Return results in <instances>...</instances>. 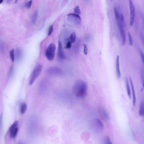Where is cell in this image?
Here are the masks:
<instances>
[{
  "label": "cell",
  "instance_id": "6da1fadb",
  "mask_svg": "<svg viewBox=\"0 0 144 144\" xmlns=\"http://www.w3.org/2000/svg\"><path fill=\"white\" fill-rule=\"evenodd\" d=\"M72 90L76 98L83 99L87 96L88 93V86L87 83L83 80H77L74 84Z\"/></svg>",
  "mask_w": 144,
  "mask_h": 144
},
{
  "label": "cell",
  "instance_id": "7a4b0ae2",
  "mask_svg": "<svg viewBox=\"0 0 144 144\" xmlns=\"http://www.w3.org/2000/svg\"><path fill=\"white\" fill-rule=\"evenodd\" d=\"M114 13L115 15V19L117 22L118 26L119 27V30L120 32V35L121 36L122 38V42L123 45H124L126 42V35L125 33L124 26L125 25L122 24L120 21L119 19V14L120 12L116 8H114Z\"/></svg>",
  "mask_w": 144,
  "mask_h": 144
},
{
  "label": "cell",
  "instance_id": "3957f363",
  "mask_svg": "<svg viewBox=\"0 0 144 144\" xmlns=\"http://www.w3.org/2000/svg\"><path fill=\"white\" fill-rule=\"evenodd\" d=\"M42 69V66L40 64L38 65L35 66L32 72L31 76L30 77L29 85H31L34 83V82H35V80H36L38 77L40 76V74H41Z\"/></svg>",
  "mask_w": 144,
  "mask_h": 144
},
{
  "label": "cell",
  "instance_id": "277c9868",
  "mask_svg": "<svg viewBox=\"0 0 144 144\" xmlns=\"http://www.w3.org/2000/svg\"><path fill=\"white\" fill-rule=\"evenodd\" d=\"M56 51V46L54 43L50 45L46 52V56L47 59L49 61H52L55 58Z\"/></svg>",
  "mask_w": 144,
  "mask_h": 144
},
{
  "label": "cell",
  "instance_id": "5b68a950",
  "mask_svg": "<svg viewBox=\"0 0 144 144\" xmlns=\"http://www.w3.org/2000/svg\"><path fill=\"white\" fill-rule=\"evenodd\" d=\"M47 73L49 75L59 76L63 75L64 73L60 68L56 66H52L47 69Z\"/></svg>",
  "mask_w": 144,
  "mask_h": 144
},
{
  "label": "cell",
  "instance_id": "8992f818",
  "mask_svg": "<svg viewBox=\"0 0 144 144\" xmlns=\"http://www.w3.org/2000/svg\"><path fill=\"white\" fill-rule=\"evenodd\" d=\"M19 121L16 120L10 127L9 129V136L11 138L16 137L19 131Z\"/></svg>",
  "mask_w": 144,
  "mask_h": 144
},
{
  "label": "cell",
  "instance_id": "52a82bcc",
  "mask_svg": "<svg viewBox=\"0 0 144 144\" xmlns=\"http://www.w3.org/2000/svg\"><path fill=\"white\" fill-rule=\"evenodd\" d=\"M67 19L71 23L76 25H80L81 22L80 15L75 13H70L67 15Z\"/></svg>",
  "mask_w": 144,
  "mask_h": 144
},
{
  "label": "cell",
  "instance_id": "ba28073f",
  "mask_svg": "<svg viewBox=\"0 0 144 144\" xmlns=\"http://www.w3.org/2000/svg\"><path fill=\"white\" fill-rule=\"evenodd\" d=\"M129 2L130 11V25L133 26L134 20H135V7L133 2L131 0H130Z\"/></svg>",
  "mask_w": 144,
  "mask_h": 144
},
{
  "label": "cell",
  "instance_id": "9c48e42d",
  "mask_svg": "<svg viewBox=\"0 0 144 144\" xmlns=\"http://www.w3.org/2000/svg\"><path fill=\"white\" fill-rule=\"evenodd\" d=\"M92 127L98 131H102L104 128V125L103 122L98 118H95L92 121Z\"/></svg>",
  "mask_w": 144,
  "mask_h": 144
},
{
  "label": "cell",
  "instance_id": "30bf717a",
  "mask_svg": "<svg viewBox=\"0 0 144 144\" xmlns=\"http://www.w3.org/2000/svg\"><path fill=\"white\" fill-rule=\"evenodd\" d=\"M58 56L61 59H64L65 58V56L64 53L63 49V45L60 41L58 43Z\"/></svg>",
  "mask_w": 144,
  "mask_h": 144
},
{
  "label": "cell",
  "instance_id": "8fae6325",
  "mask_svg": "<svg viewBox=\"0 0 144 144\" xmlns=\"http://www.w3.org/2000/svg\"><path fill=\"white\" fill-rule=\"evenodd\" d=\"M129 80L131 85V91H132V93L133 106L134 107H135L136 103V94H135V88H134V86L133 85V82H132V80L131 77H130Z\"/></svg>",
  "mask_w": 144,
  "mask_h": 144
},
{
  "label": "cell",
  "instance_id": "7c38bea8",
  "mask_svg": "<svg viewBox=\"0 0 144 144\" xmlns=\"http://www.w3.org/2000/svg\"><path fill=\"white\" fill-rule=\"evenodd\" d=\"M116 70L117 77L119 78L121 76V73L120 69V61H119V56H117L116 60Z\"/></svg>",
  "mask_w": 144,
  "mask_h": 144
},
{
  "label": "cell",
  "instance_id": "4fadbf2b",
  "mask_svg": "<svg viewBox=\"0 0 144 144\" xmlns=\"http://www.w3.org/2000/svg\"><path fill=\"white\" fill-rule=\"evenodd\" d=\"M101 113H102L103 117L105 120H110V116L108 114V112L104 107H103L101 109Z\"/></svg>",
  "mask_w": 144,
  "mask_h": 144
},
{
  "label": "cell",
  "instance_id": "5bb4252c",
  "mask_svg": "<svg viewBox=\"0 0 144 144\" xmlns=\"http://www.w3.org/2000/svg\"><path fill=\"white\" fill-rule=\"evenodd\" d=\"M23 56V52L20 49L17 48L16 50V60L19 61L21 60Z\"/></svg>",
  "mask_w": 144,
  "mask_h": 144
},
{
  "label": "cell",
  "instance_id": "9a60e30c",
  "mask_svg": "<svg viewBox=\"0 0 144 144\" xmlns=\"http://www.w3.org/2000/svg\"><path fill=\"white\" fill-rule=\"evenodd\" d=\"M27 110V105L25 103H23L20 106V112L21 114H24Z\"/></svg>",
  "mask_w": 144,
  "mask_h": 144
},
{
  "label": "cell",
  "instance_id": "2e32d148",
  "mask_svg": "<svg viewBox=\"0 0 144 144\" xmlns=\"http://www.w3.org/2000/svg\"><path fill=\"white\" fill-rule=\"evenodd\" d=\"M126 88H127V94H128L129 98L130 99H131V89H130L129 84V82H128V79L127 78H126Z\"/></svg>",
  "mask_w": 144,
  "mask_h": 144
},
{
  "label": "cell",
  "instance_id": "e0dca14e",
  "mask_svg": "<svg viewBox=\"0 0 144 144\" xmlns=\"http://www.w3.org/2000/svg\"><path fill=\"white\" fill-rule=\"evenodd\" d=\"M139 114L141 117H144V102H141L139 108Z\"/></svg>",
  "mask_w": 144,
  "mask_h": 144
},
{
  "label": "cell",
  "instance_id": "ac0fdd59",
  "mask_svg": "<svg viewBox=\"0 0 144 144\" xmlns=\"http://www.w3.org/2000/svg\"><path fill=\"white\" fill-rule=\"evenodd\" d=\"M72 42L70 39H66L65 41V47L66 49H70L72 46Z\"/></svg>",
  "mask_w": 144,
  "mask_h": 144
},
{
  "label": "cell",
  "instance_id": "d6986e66",
  "mask_svg": "<svg viewBox=\"0 0 144 144\" xmlns=\"http://www.w3.org/2000/svg\"><path fill=\"white\" fill-rule=\"evenodd\" d=\"M38 11H36L34 12L32 17V23H35L36 22V20H37V17H38Z\"/></svg>",
  "mask_w": 144,
  "mask_h": 144
},
{
  "label": "cell",
  "instance_id": "ffe728a7",
  "mask_svg": "<svg viewBox=\"0 0 144 144\" xmlns=\"http://www.w3.org/2000/svg\"><path fill=\"white\" fill-rule=\"evenodd\" d=\"M70 39L71 40V41L72 43H73L75 42L76 39V34L75 32L72 33L71 34L70 38Z\"/></svg>",
  "mask_w": 144,
  "mask_h": 144
},
{
  "label": "cell",
  "instance_id": "44dd1931",
  "mask_svg": "<svg viewBox=\"0 0 144 144\" xmlns=\"http://www.w3.org/2000/svg\"><path fill=\"white\" fill-rule=\"evenodd\" d=\"M104 144H113L110 138L107 136H105L104 138Z\"/></svg>",
  "mask_w": 144,
  "mask_h": 144
},
{
  "label": "cell",
  "instance_id": "7402d4cb",
  "mask_svg": "<svg viewBox=\"0 0 144 144\" xmlns=\"http://www.w3.org/2000/svg\"><path fill=\"white\" fill-rule=\"evenodd\" d=\"M10 56L11 59V61L13 62H14L15 60V52L14 50L12 49V50L10 52Z\"/></svg>",
  "mask_w": 144,
  "mask_h": 144
},
{
  "label": "cell",
  "instance_id": "603a6c76",
  "mask_svg": "<svg viewBox=\"0 0 144 144\" xmlns=\"http://www.w3.org/2000/svg\"><path fill=\"white\" fill-rule=\"evenodd\" d=\"M74 11H75V14L77 15H80L81 12H80V7L79 6H77L75 7L74 9Z\"/></svg>",
  "mask_w": 144,
  "mask_h": 144
},
{
  "label": "cell",
  "instance_id": "cb8c5ba5",
  "mask_svg": "<svg viewBox=\"0 0 144 144\" xmlns=\"http://www.w3.org/2000/svg\"><path fill=\"white\" fill-rule=\"evenodd\" d=\"M128 39H129V43L130 45H133V39H132V36H131V34H130V33L129 32H128Z\"/></svg>",
  "mask_w": 144,
  "mask_h": 144
},
{
  "label": "cell",
  "instance_id": "d4e9b609",
  "mask_svg": "<svg viewBox=\"0 0 144 144\" xmlns=\"http://www.w3.org/2000/svg\"><path fill=\"white\" fill-rule=\"evenodd\" d=\"M53 30H54V27H53V25H51L50 26L48 30V36H50L51 35L52 33H53Z\"/></svg>",
  "mask_w": 144,
  "mask_h": 144
},
{
  "label": "cell",
  "instance_id": "484cf974",
  "mask_svg": "<svg viewBox=\"0 0 144 144\" xmlns=\"http://www.w3.org/2000/svg\"><path fill=\"white\" fill-rule=\"evenodd\" d=\"M83 53L85 55H87L88 54V47L86 45H83Z\"/></svg>",
  "mask_w": 144,
  "mask_h": 144
},
{
  "label": "cell",
  "instance_id": "4316f807",
  "mask_svg": "<svg viewBox=\"0 0 144 144\" xmlns=\"http://www.w3.org/2000/svg\"><path fill=\"white\" fill-rule=\"evenodd\" d=\"M32 4V0H30L27 3H26L25 6L27 8V9H30L31 7Z\"/></svg>",
  "mask_w": 144,
  "mask_h": 144
},
{
  "label": "cell",
  "instance_id": "83f0119b",
  "mask_svg": "<svg viewBox=\"0 0 144 144\" xmlns=\"http://www.w3.org/2000/svg\"><path fill=\"white\" fill-rule=\"evenodd\" d=\"M139 37L141 39V41L143 43V45L144 46V36L142 33H139Z\"/></svg>",
  "mask_w": 144,
  "mask_h": 144
},
{
  "label": "cell",
  "instance_id": "f1b7e54d",
  "mask_svg": "<svg viewBox=\"0 0 144 144\" xmlns=\"http://www.w3.org/2000/svg\"><path fill=\"white\" fill-rule=\"evenodd\" d=\"M140 56H141V59L142 60L143 63H144V53L142 51L140 52Z\"/></svg>",
  "mask_w": 144,
  "mask_h": 144
},
{
  "label": "cell",
  "instance_id": "f546056e",
  "mask_svg": "<svg viewBox=\"0 0 144 144\" xmlns=\"http://www.w3.org/2000/svg\"><path fill=\"white\" fill-rule=\"evenodd\" d=\"M80 41L78 42V43L77 44V45H76V47H75V52L76 51H79V47H80Z\"/></svg>",
  "mask_w": 144,
  "mask_h": 144
},
{
  "label": "cell",
  "instance_id": "4dcf8cb0",
  "mask_svg": "<svg viewBox=\"0 0 144 144\" xmlns=\"http://www.w3.org/2000/svg\"><path fill=\"white\" fill-rule=\"evenodd\" d=\"M141 80H142L143 88L144 90V77L143 75V74H142V75H141Z\"/></svg>",
  "mask_w": 144,
  "mask_h": 144
},
{
  "label": "cell",
  "instance_id": "1f68e13d",
  "mask_svg": "<svg viewBox=\"0 0 144 144\" xmlns=\"http://www.w3.org/2000/svg\"><path fill=\"white\" fill-rule=\"evenodd\" d=\"M142 20H143V25L144 28V15H143L142 16Z\"/></svg>",
  "mask_w": 144,
  "mask_h": 144
},
{
  "label": "cell",
  "instance_id": "d6a6232c",
  "mask_svg": "<svg viewBox=\"0 0 144 144\" xmlns=\"http://www.w3.org/2000/svg\"><path fill=\"white\" fill-rule=\"evenodd\" d=\"M18 144H24V143L22 142H21V141H19Z\"/></svg>",
  "mask_w": 144,
  "mask_h": 144
},
{
  "label": "cell",
  "instance_id": "836d02e7",
  "mask_svg": "<svg viewBox=\"0 0 144 144\" xmlns=\"http://www.w3.org/2000/svg\"><path fill=\"white\" fill-rule=\"evenodd\" d=\"M3 2V0H0V4H1Z\"/></svg>",
  "mask_w": 144,
  "mask_h": 144
}]
</instances>
